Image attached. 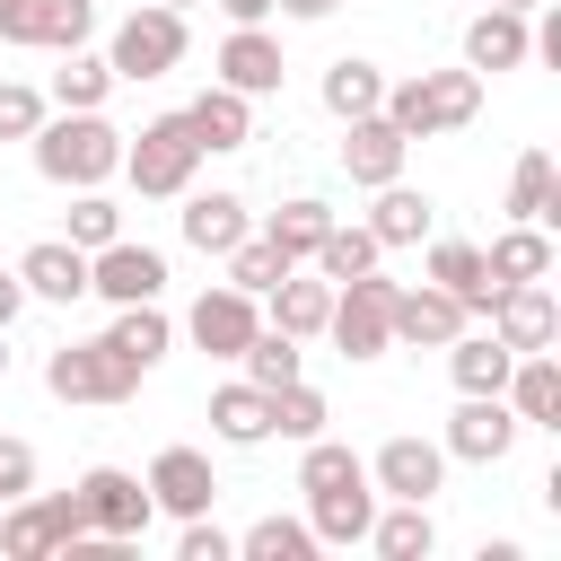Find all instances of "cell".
<instances>
[{"mask_svg": "<svg viewBox=\"0 0 561 561\" xmlns=\"http://www.w3.org/2000/svg\"><path fill=\"white\" fill-rule=\"evenodd\" d=\"M35 123H44V96L26 79H0V140H35Z\"/></svg>", "mask_w": 561, "mask_h": 561, "instance_id": "ee69618b", "label": "cell"}, {"mask_svg": "<svg viewBox=\"0 0 561 561\" xmlns=\"http://www.w3.org/2000/svg\"><path fill=\"white\" fill-rule=\"evenodd\" d=\"M202 158H210V149L193 140L184 114H158V123H140V131H123V175L140 184V202H175Z\"/></svg>", "mask_w": 561, "mask_h": 561, "instance_id": "3957f363", "label": "cell"}, {"mask_svg": "<svg viewBox=\"0 0 561 561\" xmlns=\"http://www.w3.org/2000/svg\"><path fill=\"white\" fill-rule=\"evenodd\" d=\"M237 552H245V561H316L324 543H316L307 517H254V526L237 535Z\"/></svg>", "mask_w": 561, "mask_h": 561, "instance_id": "8d00e7d4", "label": "cell"}, {"mask_svg": "<svg viewBox=\"0 0 561 561\" xmlns=\"http://www.w3.org/2000/svg\"><path fill=\"white\" fill-rule=\"evenodd\" d=\"M508 359H517V351H508L500 333H473V324L447 342V377H456V394H500V386H508Z\"/></svg>", "mask_w": 561, "mask_h": 561, "instance_id": "cb8c5ba5", "label": "cell"}, {"mask_svg": "<svg viewBox=\"0 0 561 561\" xmlns=\"http://www.w3.org/2000/svg\"><path fill=\"white\" fill-rule=\"evenodd\" d=\"M508 219H535V228L561 219V184H552V158H543V149H526V158L508 167Z\"/></svg>", "mask_w": 561, "mask_h": 561, "instance_id": "836d02e7", "label": "cell"}, {"mask_svg": "<svg viewBox=\"0 0 561 561\" xmlns=\"http://www.w3.org/2000/svg\"><path fill=\"white\" fill-rule=\"evenodd\" d=\"M140 482H149V500H158L167 517H202V508L219 500V473H210L202 447H158V465H149Z\"/></svg>", "mask_w": 561, "mask_h": 561, "instance_id": "2e32d148", "label": "cell"}, {"mask_svg": "<svg viewBox=\"0 0 561 561\" xmlns=\"http://www.w3.org/2000/svg\"><path fill=\"white\" fill-rule=\"evenodd\" d=\"M368 482H377L386 500H430V491L447 482V447H438V438H386V447L368 456Z\"/></svg>", "mask_w": 561, "mask_h": 561, "instance_id": "9a60e30c", "label": "cell"}, {"mask_svg": "<svg viewBox=\"0 0 561 561\" xmlns=\"http://www.w3.org/2000/svg\"><path fill=\"white\" fill-rule=\"evenodd\" d=\"M324 228H333V210H324L316 193H298V202H280V210H272V228H263V237H272V245H280L289 263H316Z\"/></svg>", "mask_w": 561, "mask_h": 561, "instance_id": "e575fe53", "label": "cell"}, {"mask_svg": "<svg viewBox=\"0 0 561 561\" xmlns=\"http://www.w3.org/2000/svg\"><path fill=\"white\" fill-rule=\"evenodd\" d=\"M175 202H184V245H193V254H228V245L254 228L237 193H193V184H184Z\"/></svg>", "mask_w": 561, "mask_h": 561, "instance_id": "7402d4cb", "label": "cell"}, {"mask_svg": "<svg viewBox=\"0 0 561 561\" xmlns=\"http://www.w3.org/2000/svg\"><path fill=\"white\" fill-rule=\"evenodd\" d=\"M298 447H307V456H298V491H307V500H316V491H342V482H368V456H351L342 438L316 430V438H298Z\"/></svg>", "mask_w": 561, "mask_h": 561, "instance_id": "d590c367", "label": "cell"}, {"mask_svg": "<svg viewBox=\"0 0 561 561\" xmlns=\"http://www.w3.org/2000/svg\"><path fill=\"white\" fill-rule=\"evenodd\" d=\"M482 316H491V333H500L508 351H552V342H561V298H552L543 280H500Z\"/></svg>", "mask_w": 561, "mask_h": 561, "instance_id": "9c48e42d", "label": "cell"}, {"mask_svg": "<svg viewBox=\"0 0 561 561\" xmlns=\"http://www.w3.org/2000/svg\"><path fill=\"white\" fill-rule=\"evenodd\" d=\"M18 307H26V280H18V263L0 272V324H18Z\"/></svg>", "mask_w": 561, "mask_h": 561, "instance_id": "c3c4849f", "label": "cell"}, {"mask_svg": "<svg viewBox=\"0 0 561 561\" xmlns=\"http://www.w3.org/2000/svg\"><path fill=\"white\" fill-rule=\"evenodd\" d=\"M105 96H114V61H105V53H88V44H70V53H61V70H53V105L88 114V105H105Z\"/></svg>", "mask_w": 561, "mask_h": 561, "instance_id": "d6a6232c", "label": "cell"}, {"mask_svg": "<svg viewBox=\"0 0 561 561\" xmlns=\"http://www.w3.org/2000/svg\"><path fill=\"white\" fill-rule=\"evenodd\" d=\"M0 377H9V324H0Z\"/></svg>", "mask_w": 561, "mask_h": 561, "instance_id": "816d5d0a", "label": "cell"}, {"mask_svg": "<svg viewBox=\"0 0 561 561\" xmlns=\"http://www.w3.org/2000/svg\"><path fill=\"white\" fill-rule=\"evenodd\" d=\"M368 543H377L386 561H430V552H438V517H430V500H394L386 517H368Z\"/></svg>", "mask_w": 561, "mask_h": 561, "instance_id": "83f0119b", "label": "cell"}, {"mask_svg": "<svg viewBox=\"0 0 561 561\" xmlns=\"http://www.w3.org/2000/svg\"><path fill=\"white\" fill-rule=\"evenodd\" d=\"M403 140H430V131H465L473 114H482V79L473 70H412V79H394L386 88V105H377Z\"/></svg>", "mask_w": 561, "mask_h": 561, "instance_id": "7a4b0ae2", "label": "cell"}, {"mask_svg": "<svg viewBox=\"0 0 561 561\" xmlns=\"http://www.w3.org/2000/svg\"><path fill=\"white\" fill-rule=\"evenodd\" d=\"M368 517H377V482H342V491H316L307 500L316 543H368Z\"/></svg>", "mask_w": 561, "mask_h": 561, "instance_id": "d4e9b609", "label": "cell"}, {"mask_svg": "<svg viewBox=\"0 0 561 561\" xmlns=\"http://www.w3.org/2000/svg\"><path fill=\"white\" fill-rule=\"evenodd\" d=\"M70 535H88V508H79V491H18V500H0V552L9 561H53Z\"/></svg>", "mask_w": 561, "mask_h": 561, "instance_id": "5b68a950", "label": "cell"}, {"mask_svg": "<svg viewBox=\"0 0 561 561\" xmlns=\"http://www.w3.org/2000/svg\"><path fill=\"white\" fill-rule=\"evenodd\" d=\"M105 61H114V79H167L175 61H184V9H131L123 26H114V44H105Z\"/></svg>", "mask_w": 561, "mask_h": 561, "instance_id": "52a82bcc", "label": "cell"}, {"mask_svg": "<svg viewBox=\"0 0 561 561\" xmlns=\"http://www.w3.org/2000/svg\"><path fill=\"white\" fill-rule=\"evenodd\" d=\"M403 131L386 123V114H359V123H342V175L359 184V193H377V184H394L403 175Z\"/></svg>", "mask_w": 561, "mask_h": 561, "instance_id": "e0dca14e", "label": "cell"}, {"mask_svg": "<svg viewBox=\"0 0 561 561\" xmlns=\"http://www.w3.org/2000/svg\"><path fill=\"white\" fill-rule=\"evenodd\" d=\"M158 9H193V0H158Z\"/></svg>", "mask_w": 561, "mask_h": 561, "instance_id": "db71d44e", "label": "cell"}, {"mask_svg": "<svg viewBox=\"0 0 561 561\" xmlns=\"http://www.w3.org/2000/svg\"><path fill=\"white\" fill-rule=\"evenodd\" d=\"M18 491H35V447L0 438V500H18Z\"/></svg>", "mask_w": 561, "mask_h": 561, "instance_id": "bcb514c9", "label": "cell"}, {"mask_svg": "<svg viewBox=\"0 0 561 561\" xmlns=\"http://www.w3.org/2000/svg\"><path fill=\"white\" fill-rule=\"evenodd\" d=\"M456 465H500L508 447H517V412L500 403V394H465L456 403V421H447V438H438Z\"/></svg>", "mask_w": 561, "mask_h": 561, "instance_id": "8fae6325", "label": "cell"}, {"mask_svg": "<svg viewBox=\"0 0 561 561\" xmlns=\"http://www.w3.org/2000/svg\"><path fill=\"white\" fill-rule=\"evenodd\" d=\"M263 298H272V324H280V333H298V342H307V333H324V316H333V280H324V272H316V280L280 272Z\"/></svg>", "mask_w": 561, "mask_h": 561, "instance_id": "f546056e", "label": "cell"}, {"mask_svg": "<svg viewBox=\"0 0 561 561\" xmlns=\"http://www.w3.org/2000/svg\"><path fill=\"white\" fill-rule=\"evenodd\" d=\"M535 61V26H526V9H482L473 26H465V70L473 79H491V70H526Z\"/></svg>", "mask_w": 561, "mask_h": 561, "instance_id": "7c38bea8", "label": "cell"}, {"mask_svg": "<svg viewBox=\"0 0 561 561\" xmlns=\"http://www.w3.org/2000/svg\"><path fill=\"white\" fill-rule=\"evenodd\" d=\"M44 386L61 394V403H131V386H140V368L96 333V342H61L53 359H44Z\"/></svg>", "mask_w": 561, "mask_h": 561, "instance_id": "8992f818", "label": "cell"}, {"mask_svg": "<svg viewBox=\"0 0 561 561\" xmlns=\"http://www.w3.org/2000/svg\"><path fill=\"white\" fill-rule=\"evenodd\" d=\"M114 237H123V210L88 184V193L70 202V245H88V254H96V245H114Z\"/></svg>", "mask_w": 561, "mask_h": 561, "instance_id": "7bdbcfd3", "label": "cell"}, {"mask_svg": "<svg viewBox=\"0 0 561 561\" xmlns=\"http://www.w3.org/2000/svg\"><path fill=\"white\" fill-rule=\"evenodd\" d=\"M158 289H167V254H158V245L114 237V245H96V254H88V298L140 307V298H158Z\"/></svg>", "mask_w": 561, "mask_h": 561, "instance_id": "30bf717a", "label": "cell"}, {"mask_svg": "<svg viewBox=\"0 0 561 561\" xmlns=\"http://www.w3.org/2000/svg\"><path fill=\"white\" fill-rule=\"evenodd\" d=\"M18 280H26V298H44V307H70V298H88V245H70V237H44V245H26V254H18Z\"/></svg>", "mask_w": 561, "mask_h": 561, "instance_id": "d6986e66", "label": "cell"}, {"mask_svg": "<svg viewBox=\"0 0 561 561\" xmlns=\"http://www.w3.org/2000/svg\"><path fill=\"white\" fill-rule=\"evenodd\" d=\"M105 342H114V351H123V359H131V368L149 377V368H158V359L175 351V324H167V307H158V298H140V307H114Z\"/></svg>", "mask_w": 561, "mask_h": 561, "instance_id": "603a6c76", "label": "cell"}, {"mask_svg": "<svg viewBox=\"0 0 561 561\" xmlns=\"http://www.w3.org/2000/svg\"><path fill=\"white\" fill-rule=\"evenodd\" d=\"M333 412H324V394L307 386V377H289V386H272V438H316Z\"/></svg>", "mask_w": 561, "mask_h": 561, "instance_id": "b9f144b4", "label": "cell"}, {"mask_svg": "<svg viewBox=\"0 0 561 561\" xmlns=\"http://www.w3.org/2000/svg\"><path fill=\"white\" fill-rule=\"evenodd\" d=\"M26 26H35V0H0V44H26Z\"/></svg>", "mask_w": 561, "mask_h": 561, "instance_id": "7dc6e473", "label": "cell"}, {"mask_svg": "<svg viewBox=\"0 0 561 561\" xmlns=\"http://www.w3.org/2000/svg\"><path fill=\"white\" fill-rule=\"evenodd\" d=\"M394 289H403V280H386V272H351V280H333V316H324V333H333L342 359H386V351H394Z\"/></svg>", "mask_w": 561, "mask_h": 561, "instance_id": "277c9868", "label": "cell"}, {"mask_svg": "<svg viewBox=\"0 0 561 561\" xmlns=\"http://www.w3.org/2000/svg\"><path fill=\"white\" fill-rule=\"evenodd\" d=\"M184 123H193V140H202V149H245V140H254V96H237V88H219V79H210V88L184 105Z\"/></svg>", "mask_w": 561, "mask_h": 561, "instance_id": "44dd1931", "label": "cell"}, {"mask_svg": "<svg viewBox=\"0 0 561 561\" xmlns=\"http://www.w3.org/2000/svg\"><path fill=\"white\" fill-rule=\"evenodd\" d=\"M377 105H386V70L359 61V53H342V61L324 70V114H333V123H359V114H377Z\"/></svg>", "mask_w": 561, "mask_h": 561, "instance_id": "f1b7e54d", "label": "cell"}, {"mask_svg": "<svg viewBox=\"0 0 561 561\" xmlns=\"http://www.w3.org/2000/svg\"><path fill=\"white\" fill-rule=\"evenodd\" d=\"M237 368H245L263 394H272V386H289V377H298V333H280V324H254V342L237 351Z\"/></svg>", "mask_w": 561, "mask_h": 561, "instance_id": "60d3db41", "label": "cell"}, {"mask_svg": "<svg viewBox=\"0 0 561 561\" xmlns=\"http://www.w3.org/2000/svg\"><path fill=\"white\" fill-rule=\"evenodd\" d=\"M377 254H386V245L368 237V219H351V228L333 219L324 245H316V272H324V280H351V272H377Z\"/></svg>", "mask_w": 561, "mask_h": 561, "instance_id": "ab89813d", "label": "cell"}, {"mask_svg": "<svg viewBox=\"0 0 561 561\" xmlns=\"http://www.w3.org/2000/svg\"><path fill=\"white\" fill-rule=\"evenodd\" d=\"M219 263H228V289H245V298H263V289H272L280 272H298V263H289V254H280L272 237H254V228H245V237H237V245H228Z\"/></svg>", "mask_w": 561, "mask_h": 561, "instance_id": "74e56055", "label": "cell"}, {"mask_svg": "<svg viewBox=\"0 0 561 561\" xmlns=\"http://www.w3.org/2000/svg\"><path fill=\"white\" fill-rule=\"evenodd\" d=\"M219 9H228V26H263L272 18V0H219Z\"/></svg>", "mask_w": 561, "mask_h": 561, "instance_id": "681fc988", "label": "cell"}, {"mask_svg": "<svg viewBox=\"0 0 561 561\" xmlns=\"http://www.w3.org/2000/svg\"><path fill=\"white\" fill-rule=\"evenodd\" d=\"M88 35H96V0H35V26H26L35 53H70Z\"/></svg>", "mask_w": 561, "mask_h": 561, "instance_id": "f35d334b", "label": "cell"}, {"mask_svg": "<svg viewBox=\"0 0 561 561\" xmlns=\"http://www.w3.org/2000/svg\"><path fill=\"white\" fill-rule=\"evenodd\" d=\"M175 561H237V535H219V526H210V508H202V517H184Z\"/></svg>", "mask_w": 561, "mask_h": 561, "instance_id": "f6af8a7d", "label": "cell"}, {"mask_svg": "<svg viewBox=\"0 0 561 561\" xmlns=\"http://www.w3.org/2000/svg\"><path fill=\"white\" fill-rule=\"evenodd\" d=\"M430 280H438V289H456V298H465V316H482V307H491V289H500V280H491V263H482V245H465V237H438V245H430Z\"/></svg>", "mask_w": 561, "mask_h": 561, "instance_id": "484cf974", "label": "cell"}, {"mask_svg": "<svg viewBox=\"0 0 561 561\" xmlns=\"http://www.w3.org/2000/svg\"><path fill=\"white\" fill-rule=\"evenodd\" d=\"M465 324H473V316H465V298H456V289H438V280L394 289V342H412V351H447Z\"/></svg>", "mask_w": 561, "mask_h": 561, "instance_id": "4fadbf2b", "label": "cell"}, {"mask_svg": "<svg viewBox=\"0 0 561 561\" xmlns=\"http://www.w3.org/2000/svg\"><path fill=\"white\" fill-rule=\"evenodd\" d=\"M368 237H377V245H421V237H430V193H412L403 175H394V184H377Z\"/></svg>", "mask_w": 561, "mask_h": 561, "instance_id": "4dcf8cb0", "label": "cell"}, {"mask_svg": "<svg viewBox=\"0 0 561 561\" xmlns=\"http://www.w3.org/2000/svg\"><path fill=\"white\" fill-rule=\"evenodd\" d=\"M123 167V131L105 123V105H88V114H44L35 123V175L44 184H61V193H88V184H105Z\"/></svg>", "mask_w": 561, "mask_h": 561, "instance_id": "6da1fadb", "label": "cell"}, {"mask_svg": "<svg viewBox=\"0 0 561 561\" xmlns=\"http://www.w3.org/2000/svg\"><path fill=\"white\" fill-rule=\"evenodd\" d=\"M500 9H526V18H535V9H543V0H500Z\"/></svg>", "mask_w": 561, "mask_h": 561, "instance_id": "f5cc1de1", "label": "cell"}, {"mask_svg": "<svg viewBox=\"0 0 561 561\" xmlns=\"http://www.w3.org/2000/svg\"><path fill=\"white\" fill-rule=\"evenodd\" d=\"M210 430H219L228 447H263V438H272V394H263L254 377L219 386V394H210Z\"/></svg>", "mask_w": 561, "mask_h": 561, "instance_id": "4316f807", "label": "cell"}, {"mask_svg": "<svg viewBox=\"0 0 561 561\" xmlns=\"http://www.w3.org/2000/svg\"><path fill=\"white\" fill-rule=\"evenodd\" d=\"M500 403L517 412V430H561V359L552 351H517Z\"/></svg>", "mask_w": 561, "mask_h": 561, "instance_id": "ac0fdd59", "label": "cell"}, {"mask_svg": "<svg viewBox=\"0 0 561 561\" xmlns=\"http://www.w3.org/2000/svg\"><path fill=\"white\" fill-rule=\"evenodd\" d=\"M280 44L263 35V26H228V44H219V88H237V96H272L280 88Z\"/></svg>", "mask_w": 561, "mask_h": 561, "instance_id": "ffe728a7", "label": "cell"}, {"mask_svg": "<svg viewBox=\"0 0 561 561\" xmlns=\"http://www.w3.org/2000/svg\"><path fill=\"white\" fill-rule=\"evenodd\" d=\"M482 263H491V280H552V237L535 219H517L508 237L482 245Z\"/></svg>", "mask_w": 561, "mask_h": 561, "instance_id": "1f68e13d", "label": "cell"}, {"mask_svg": "<svg viewBox=\"0 0 561 561\" xmlns=\"http://www.w3.org/2000/svg\"><path fill=\"white\" fill-rule=\"evenodd\" d=\"M254 324H263V307H254L245 289H228V280H219V289H202V298H193V316H184V333H193L210 359H237V351L254 342Z\"/></svg>", "mask_w": 561, "mask_h": 561, "instance_id": "5bb4252c", "label": "cell"}, {"mask_svg": "<svg viewBox=\"0 0 561 561\" xmlns=\"http://www.w3.org/2000/svg\"><path fill=\"white\" fill-rule=\"evenodd\" d=\"M272 9H280V18H307V26H316V18H333L342 0H272Z\"/></svg>", "mask_w": 561, "mask_h": 561, "instance_id": "f907efd6", "label": "cell"}, {"mask_svg": "<svg viewBox=\"0 0 561 561\" xmlns=\"http://www.w3.org/2000/svg\"><path fill=\"white\" fill-rule=\"evenodd\" d=\"M79 508H88V535H123V543H140L149 517H158L149 482L123 473V465H88V473H79Z\"/></svg>", "mask_w": 561, "mask_h": 561, "instance_id": "ba28073f", "label": "cell"}]
</instances>
